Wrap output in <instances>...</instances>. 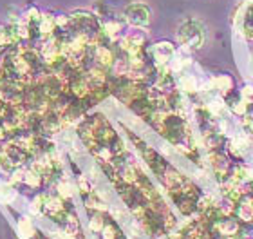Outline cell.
<instances>
[{"mask_svg":"<svg viewBox=\"0 0 253 239\" xmlns=\"http://www.w3.org/2000/svg\"><path fill=\"white\" fill-rule=\"evenodd\" d=\"M125 20L134 27H147L152 20V11L147 4L143 2H132L123 11Z\"/></svg>","mask_w":253,"mask_h":239,"instance_id":"cell-2","label":"cell"},{"mask_svg":"<svg viewBox=\"0 0 253 239\" xmlns=\"http://www.w3.org/2000/svg\"><path fill=\"white\" fill-rule=\"evenodd\" d=\"M150 54H152L154 64L158 65V67H165L169 62H172V58H174V54H175V49L170 42H158L152 46Z\"/></svg>","mask_w":253,"mask_h":239,"instance_id":"cell-4","label":"cell"},{"mask_svg":"<svg viewBox=\"0 0 253 239\" xmlns=\"http://www.w3.org/2000/svg\"><path fill=\"white\" fill-rule=\"evenodd\" d=\"M235 218L241 221V223H252L253 221V197L252 196H243L235 203Z\"/></svg>","mask_w":253,"mask_h":239,"instance_id":"cell-6","label":"cell"},{"mask_svg":"<svg viewBox=\"0 0 253 239\" xmlns=\"http://www.w3.org/2000/svg\"><path fill=\"white\" fill-rule=\"evenodd\" d=\"M213 230H215L217 234H221L224 239L241 238V221L237 218H233V216H226L224 214V216H221L213 223Z\"/></svg>","mask_w":253,"mask_h":239,"instance_id":"cell-3","label":"cell"},{"mask_svg":"<svg viewBox=\"0 0 253 239\" xmlns=\"http://www.w3.org/2000/svg\"><path fill=\"white\" fill-rule=\"evenodd\" d=\"M246 125H248L250 131H252V133H253V111L250 112L248 116H246Z\"/></svg>","mask_w":253,"mask_h":239,"instance_id":"cell-8","label":"cell"},{"mask_svg":"<svg viewBox=\"0 0 253 239\" xmlns=\"http://www.w3.org/2000/svg\"><path fill=\"white\" fill-rule=\"evenodd\" d=\"M241 27H243L244 37L253 40V0L246 2L243 5V13H241Z\"/></svg>","mask_w":253,"mask_h":239,"instance_id":"cell-7","label":"cell"},{"mask_svg":"<svg viewBox=\"0 0 253 239\" xmlns=\"http://www.w3.org/2000/svg\"><path fill=\"white\" fill-rule=\"evenodd\" d=\"M24 38L20 24H7V26H0V48H9L18 44V40Z\"/></svg>","mask_w":253,"mask_h":239,"instance_id":"cell-5","label":"cell"},{"mask_svg":"<svg viewBox=\"0 0 253 239\" xmlns=\"http://www.w3.org/2000/svg\"><path fill=\"white\" fill-rule=\"evenodd\" d=\"M177 38L186 49L199 51L206 42L205 27L201 26V22L195 20V18H185L177 27Z\"/></svg>","mask_w":253,"mask_h":239,"instance_id":"cell-1","label":"cell"}]
</instances>
